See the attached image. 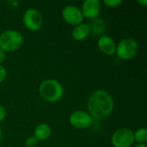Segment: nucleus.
<instances>
[{
    "label": "nucleus",
    "instance_id": "1",
    "mask_svg": "<svg viewBox=\"0 0 147 147\" xmlns=\"http://www.w3.org/2000/svg\"><path fill=\"white\" fill-rule=\"evenodd\" d=\"M87 107L91 117L102 120L110 115L115 104L109 93L103 90H97L90 95Z\"/></svg>",
    "mask_w": 147,
    "mask_h": 147
},
{
    "label": "nucleus",
    "instance_id": "10",
    "mask_svg": "<svg viewBox=\"0 0 147 147\" xmlns=\"http://www.w3.org/2000/svg\"><path fill=\"white\" fill-rule=\"evenodd\" d=\"M97 45L100 51L106 55L112 56L116 52V45L115 40L108 35H101Z\"/></svg>",
    "mask_w": 147,
    "mask_h": 147
},
{
    "label": "nucleus",
    "instance_id": "4",
    "mask_svg": "<svg viewBox=\"0 0 147 147\" xmlns=\"http://www.w3.org/2000/svg\"><path fill=\"white\" fill-rule=\"evenodd\" d=\"M138 51V42L132 38H125L121 40L116 46L115 53L122 59H131L137 54Z\"/></svg>",
    "mask_w": 147,
    "mask_h": 147
},
{
    "label": "nucleus",
    "instance_id": "22",
    "mask_svg": "<svg viewBox=\"0 0 147 147\" xmlns=\"http://www.w3.org/2000/svg\"><path fill=\"white\" fill-rule=\"evenodd\" d=\"M2 138H3V132H2V129H1V127H0V141H1V140H2Z\"/></svg>",
    "mask_w": 147,
    "mask_h": 147
},
{
    "label": "nucleus",
    "instance_id": "15",
    "mask_svg": "<svg viewBox=\"0 0 147 147\" xmlns=\"http://www.w3.org/2000/svg\"><path fill=\"white\" fill-rule=\"evenodd\" d=\"M103 3L110 8H116L122 3L121 0H104Z\"/></svg>",
    "mask_w": 147,
    "mask_h": 147
},
{
    "label": "nucleus",
    "instance_id": "21",
    "mask_svg": "<svg viewBox=\"0 0 147 147\" xmlns=\"http://www.w3.org/2000/svg\"><path fill=\"white\" fill-rule=\"evenodd\" d=\"M134 147H146V144H138Z\"/></svg>",
    "mask_w": 147,
    "mask_h": 147
},
{
    "label": "nucleus",
    "instance_id": "18",
    "mask_svg": "<svg viewBox=\"0 0 147 147\" xmlns=\"http://www.w3.org/2000/svg\"><path fill=\"white\" fill-rule=\"evenodd\" d=\"M5 116H6V110L3 106L0 105V121L4 120Z\"/></svg>",
    "mask_w": 147,
    "mask_h": 147
},
{
    "label": "nucleus",
    "instance_id": "2",
    "mask_svg": "<svg viewBox=\"0 0 147 147\" xmlns=\"http://www.w3.org/2000/svg\"><path fill=\"white\" fill-rule=\"evenodd\" d=\"M39 92L41 97L47 102H55L62 98L64 90L59 81L54 79H47L40 84Z\"/></svg>",
    "mask_w": 147,
    "mask_h": 147
},
{
    "label": "nucleus",
    "instance_id": "8",
    "mask_svg": "<svg viewBox=\"0 0 147 147\" xmlns=\"http://www.w3.org/2000/svg\"><path fill=\"white\" fill-rule=\"evenodd\" d=\"M63 19L69 24L77 26L82 23L84 20V16L81 9L75 5H67L62 10Z\"/></svg>",
    "mask_w": 147,
    "mask_h": 147
},
{
    "label": "nucleus",
    "instance_id": "16",
    "mask_svg": "<svg viewBox=\"0 0 147 147\" xmlns=\"http://www.w3.org/2000/svg\"><path fill=\"white\" fill-rule=\"evenodd\" d=\"M37 143H38V140L34 136L28 137L25 141V145L27 147H35L37 146Z\"/></svg>",
    "mask_w": 147,
    "mask_h": 147
},
{
    "label": "nucleus",
    "instance_id": "20",
    "mask_svg": "<svg viewBox=\"0 0 147 147\" xmlns=\"http://www.w3.org/2000/svg\"><path fill=\"white\" fill-rule=\"evenodd\" d=\"M138 3H140V4H143L144 6H146L147 4V1L146 0H144V1H141V0H138Z\"/></svg>",
    "mask_w": 147,
    "mask_h": 147
},
{
    "label": "nucleus",
    "instance_id": "6",
    "mask_svg": "<svg viewBox=\"0 0 147 147\" xmlns=\"http://www.w3.org/2000/svg\"><path fill=\"white\" fill-rule=\"evenodd\" d=\"M25 27L30 31L39 30L43 23L41 14L35 9H28L25 11L22 17Z\"/></svg>",
    "mask_w": 147,
    "mask_h": 147
},
{
    "label": "nucleus",
    "instance_id": "11",
    "mask_svg": "<svg viewBox=\"0 0 147 147\" xmlns=\"http://www.w3.org/2000/svg\"><path fill=\"white\" fill-rule=\"evenodd\" d=\"M90 34V28L88 23H80L72 30V37L76 40H83L89 36Z\"/></svg>",
    "mask_w": 147,
    "mask_h": 147
},
{
    "label": "nucleus",
    "instance_id": "9",
    "mask_svg": "<svg viewBox=\"0 0 147 147\" xmlns=\"http://www.w3.org/2000/svg\"><path fill=\"white\" fill-rule=\"evenodd\" d=\"M102 4L99 0H86L83 3L81 12L84 16L89 19H95L100 14Z\"/></svg>",
    "mask_w": 147,
    "mask_h": 147
},
{
    "label": "nucleus",
    "instance_id": "17",
    "mask_svg": "<svg viewBox=\"0 0 147 147\" xmlns=\"http://www.w3.org/2000/svg\"><path fill=\"white\" fill-rule=\"evenodd\" d=\"M6 75H7V71L6 69L0 65V84L3 83V81L6 78Z\"/></svg>",
    "mask_w": 147,
    "mask_h": 147
},
{
    "label": "nucleus",
    "instance_id": "7",
    "mask_svg": "<svg viewBox=\"0 0 147 147\" xmlns=\"http://www.w3.org/2000/svg\"><path fill=\"white\" fill-rule=\"evenodd\" d=\"M70 124L78 129H85L91 126L92 117L90 115L83 110H76L70 115Z\"/></svg>",
    "mask_w": 147,
    "mask_h": 147
},
{
    "label": "nucleus",
    "instance_id": "13",
    "mask_svg": "<svg viewBox=\"0 0 147 147\" xmlns=\"http://www.w3.org/2000/svg\"><path fill=\"white\" fill-rule=\"evenodd\" d=\"M90 28V33H93L95 35H101L103 34L105 32L107 26L104 21L101 18H95L92 19L91 22L89 24Z\"/></svg>",
    "mask_w": 147,
    "mask_h": 147
},
{
    "label": "nucleus",
    "instance_id": "3",
    "mask_svg": "<svg viewBox=\"0 0 147 147\" xmlns=\"http://www.w3.org/2000/svg\"><path fill=\"white\" fill-rule=\"evenodd\" d=\"M23 43L22 34L16 30H5L0 34V48L4 52H14Z\"/></svg>",
    "mask_w": 147,
    "mask_h": 147
},
{
    "label": "nucleus",
    "instance_id": "5",
    "mask_svg": "<svg viewBox=\"0 0 147 147\" xmlns=\"http://www.w3.org/2000/svg\"><path fill=\"white\" fill-rule=\"evenodd\" d=\"M134 141V132L126 127L117 129L111 137V143L115 147H130Z\"/></svg>",
    "mask_w": 147,
    "mask_h": 147
},
{
    "label": "nucleus",
    "instance_id": "14",
    "mask_svg": "<svg viewBox=\"0 0 147 147\" xmlns=\"http://www.w3.org/2000/svg\"><path fill=\"white\" fill-rule=\"evenodd\" d=\"M134 134V140L138 141L139 144H146L147 141V130L146 127H141L136 130Z\"/></svg>",
    "mask_w": 147,
    "mask_h": 147
},
{
    "label": "nucleus",
    "instance_id": "12",
    "mask_svg": "<svg viewBox=\"0 0 147 147\" xmlns=\"http://www.w3.org/2000/svg\"><path fill=\"white\" fill-rule=\"evenodd\" d=\"M34 137L39 141H43V140H47L51 134H52V129L50 127L49 125L46 124V123H41V124H39L35 129H34Z\"/></svg>",
    "mask_w": 147,
    "mask_h": 147
},
{
    "label": "nucleus",
    "instance_id": "19",
    "mask_svg": "<svg viewBox=\"0 0 147 147\" xmlns=\"http://www.w3.org/2000/svg\"><path fill=\"white\" fill-rule=\"evenodd\" d=\"M5 59V52L3 51L1 48H0V64L3 63V61Z\"/></svg>",
    "mask_w": 147,
    "mask_h": 147
}]
</instances>
